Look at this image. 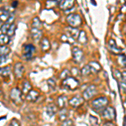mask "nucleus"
I'll use <instances>...</instances> for the list:
<instances>
[{
    "label": "nucleus",
    "instance_id": "19",
    "mask_svg": "<svg viewBox=\"0 0 126 126\" xmlns=\"http://www.w3.org/2000/svg\"><path fill=\"white\" fill-rule=\"evenodd\" d=\"M0 74L1 77L3 78H9L10 75H11V70H10L9 66H5V67H2L0 70Z\"/></svg>",
    "mask_w": 126,
    "mask_h": 126
},
{
    "label": "nucleus",
    "instance_id": "12",
    "mask_svg": "<svg viewBox=\"0 0 126 126\" xmlns=\"http://www.w3.org/2000/svg\"><path fill=\"white\" fill-rule=\"evenodd\" d=\"M9 7H3L1 8V10H0V18H1L2 21H7L8 19L9 18V16L11 15V12H10V9H9Z\"/></svg>",
    "mask_w": 126,
    "mask_h": 126
},
{
    "label": "nucleus",
    "instance_id": "16",
    "mask_svg": "<svg viewBox=\"0 0 126 126\" xmlns=\"http://www.w3.org/2000/svg\"><path fill=\"white\" fill-rule=\"evenodd\" d=\"M67 103V97L65 95H61L57 97V106L60 109H65Z\"/></svg>",
    "mask_w": 126,
    "mask_h": 126
},
{
    "label": "nucleus",
    "instance_id": "37",
    "mask_svg": "<svg viewBox=\"0 0 126 126\" xmlns=\"http://www.w3.org/2000/svg\"><path fill=\"white\" fill-rule=\"evenodd\" d=\"M71 73H72V75H74V76H77V75H78L79 71L78 70V68L73 67V68L72 69V70H71Z\"/></svg>",
    "mask_w": 126,
    "mask_h": 126
},
{
    "label": "nucleus",
    "instance_id": "6",
    "mask_svg": "<svg viewBox=\"0 0 126 126\" xmlns=\"http://www.w3.org/2000/svg\"><path fill=\"white\" fill-rule=\"evenodd\" d=\"M97 93V87L95 85H91V86L87 87L86 89L84 90L82 95H83V98L88 100L91 97H93L95 95V93Z\"/></svg>",
    "mask_w": 126,
    "mask_h": 126
},
{
    "label": "nucleus",
    "instance_id": "2",
    "mask_svg": "<svg viewBox=\"0 0 126 126\" xmlns=\"http://www.w3.org/2000/svg\"><path fill=\"white\" fill-rule=\"evenodd\" d=\"M62 86L64 88L68 89V90H75L79 87V82L78 79L73 78V77H70V78L63 80Z\"/></svg>",
    "mask_w": 126,
    "mask_h": 126
},
{
    "label": "nucleus",
    "instance_id": "39",
    "mask_svg": "<svg viewBox=\"0 0 126 126\" xmlns=\"http://www.w3.org/2000/svg\"><path fill=\"white\" fill-rule=\"evenodd\" d=\"M122 80H123V83L126 85V72H124L122 73Z\"/></svg>",
    "mask_w": 126,
    "mask_h": 126
},
{
    "label": "nucleus",
    "instance_id": "18",
    "mask_svg": "<svg viewBox=\"0 0 126 126\" xmlns=\"http://www.w3.org/2000/svg\"><path fill=\"white\" fill-rule=\"evenodd\" d=\"M68 115V111L66 109H62L60 112L58 113V119L62 122H64L66 120Z\"/></svg>",
    "mask_w": 126,
    "mask_h": 126
},
{
    "label": "nucleus",
    "instance_id": "11",
    "mask_svg": "<svg viewBox=\"0 0 126 126\" xmlns=\"http://www.w3.org/2000/svg\"><path fill=\"white\" fill-rule=\"evenodd\" d=\"M84 100L85 99L82 97H79V96L73 97L72 98H71L70 100H69V104L73 108H78L80 106V105L82 104Z\"/></svg>",
    "mask_w": 126,
    "mask_h": 126
},
{
    "label": "nucleus",
    "instance_id": "13",
    "mask_svg": "<svg viewBox=\"0 0 126 126\" xmlns=\"http://www.w3.org/2000/svg\"><path fill=\"white\" fill-rule=\"evenodd\" d=\"M30 34H31V37L34 41H39L42 37V31L41 30H38L35 28H31L30 30Z\"/></svg>",
    "mask_w": 126,
    "mask_h": 126
},
{
    "label": "nucleus",
    "instance_id": "38",
    "mask_svg": "<svg viewBox=\"0 0 126 126\" xmlns=\"http://www.w3.org/2000/svg\"><path fill=\"white\" fill-rule=\"evenodd\" d=\"M114 75H115V78H122V74H121V73L119 72L118 70H115V71H114Z\"/></svg>",
    "mask_w": 126,
    "mask_h": 126
},
{
    "label": "nucleus",
    "instance_id": "26",
    "mask_svg": "<svg viewBox=\"0 0 126 126\" xmlns=\"http://www.w3.org/2000/svg\"><path fill=\"white\" fill-rule=\"evenodd\" d=\"M31 85H30V83L28 82V81H25V82H24L23 83V89H22V93H24V94H26V93H29L30 91H31Z\"/></svg>",
    "mask_w": 126,
    "mask_h": 126
},
{
    "label": "nucleus",
    "instance_id": "8",
    "mask_svg": "<svg viewBox=\"0 0 126 126\" xmlns=\"http://www.w3.org/2000/svg\"><path fill=\"white\" fill-rule=\"evenodd\" d=\"M103 117L108 120H113L116 118V113H115V109L112 107H109L104 109L103 112Z\"/></svg>",
    "mask_w": 126,
    "mask_h": 126
},
{
    "label": "nucleus",
    "instance_id": "42",
    "mask_svg": "<svg viewBox=\"0 0 126 126\" xmlns=\"http://www.w3.org/2000/svg\"><path fill=\"white\" fill-rule=\"evenodd\" d=\"M124 126H126V117L124 119Z\"/></svg>",
    "mask_w": 126,
    "mask_h": 126
},
{
    "label": "nucleus",
    "instance_id": "5",
    "mask_svg": "<svg viewBox=\"0 0 126 126\" xmlns=\"http://www.w3.org/2000/svg\"><path fill=\"white\" fill-rule=\"evenodd\" d=\"M72 58L76 63H80L83 60V52L80 48L73 47L72 49Z\"/></svg>",
    "mask_w": 126,
    "mask_h": 126
},
{
    "label": "nucleus",
    "instance_id": "36",
    "mask_svg": "<svg viewBox=\"0 0 126 126\" xmlns=\"http://www.w3.org/2000/svg\"><path fill=\"white\" fill-rule=\"evenodd\" d=\"M9 126H19V121L16 120V119H14L13 120L10 122V124L9 125Z\"/></svg>",
    "mask_w": 126,
    "mask_h": 126
},
{
    "label": "nucleus",
    "instance_id": "10",
    "mask_svg": "<svg viewBox=\"0 0 126 126\" xmlns=\"http://www.w3.org/2000/svg\"><path fill=\"white\" fill-rule=\"evenodd\" d=\"M75 2L73 0H61V1L58 2V5L60 7L61 9L62 10H68L74 6Z\"/></svg>",
    "mask_w": 126,
    "mask_h": 126
},
{
    "label": "nucleus",
    "instance_id": "4",
    "mask_svg": "<svg viewBox=\"0 0 126 126\" xmlns=\"http://www.w3.org/2000/svg\"><path fill=\"white\" fill-rule=\"evenodd\" d=\"M9 97L12 99V101L16 103H20L22 102V92L18 87H14L10 91Z\"/></svg>",
    "mask_w": 126,
    "mask_h": 126
},
{
    "label": "nucleus",
    "instance_id": "15",
    "mask_svg": "<svg viewBox=\"0 0 126 126\" xmlns=\"http://www.w3.org/2000/svg\"><path fill=\"white\" fill-rule=\"evenodd\" d=\"M57 105L54 104V103H50L46 107V113L50 117H52L57 113Z\"/></svg>",
    "mask_w": 126,
    "mask_h": 126
},
{
    "label": "nucleus",
    "instance_id": "23",
    "mask_svg": "<svg viewBox=\"0 0 126 126\" xmlns=\"http://www.w3.org/2000/svg\"><path fill=\"white\" fill-rule=\"evenodd\" d=\"M32 28H35L38 30H41L42 28V24L40 22V19L38 17H34L33 20H32Z\"/></svg>",
    "mask_w": 126,
    "mask_h": 126
},
{
    "label": "nucleus",
    "instance_id": "33",
    "mask_svg": "<svg viewBox=\"0 0 126 126\" xmlns=\"http://www.w3.org/2000/svg\"><path fill=\"white\" fill-rule=\"evenodd\" d=\"M48 86L49 87H50V89H51V90H54L55 88H56V82L54 81V79H52V78H50L48 80Z\"/></svg>",
    "mask_w": 126,
    "mask_h": 126
},
{
    "label": "nucleus",
    "instance_id": "17",
    "mask_svg": "<svg viewBox=\"0 0 126 126\" xmlns=\"http://www.w3.org/2000/svg\"><path fill=\"white\" fill-rule=\"evenodd\" d=\"M109 49L111 50V51L112 52H114V53H119V52H120L121 50H122L121 49H119V47H118L116 43H115V41L113 39L109 40Z\"/></svg>",
    "mask_w": 126,
    "mask_h": 126
},
{
    "label": "nucleus",
    "instance_id": "25",
    "mask_svg": "<svg viewBox=\"0 0 126 126\" xmlns=\"http://www.w3.org/2000/svg\"><path fill=\"white\" fill-rule=\"evenodd\" d=\"M78 41L80 42L81 44H87V34L85 33L84 31L81 30L80 31V34H79V36L78 38Z\"/></svg>",
    "mask_w": 126,
    "mask_h": 126
},
{
    "label": "nucleus",
    "instance_id": "41",
    "mask_svg": "<svg viewBox=\"0 0 126 126\" xmlns=\"http://www.w3.org/2000/svg\"><path fill=\"white\" fill-rule=\"evenodd\" d=\"M17 5H18V2L17 1H14L13 3H12V8H14V9L17 7Z\"/></svg>",
    "mask_w": 126,
    "mask_h": 126
},
{
    "label": "nucleus",
    "instance_id": "35",
    "mask_svg": "<svg viewBox=\"0 0 126 126\" xmlns=\"http://www.w3.org/2000/svg\"><path fill=\"white\" fill-rule=\"evenodd\" d=\"M72 121L70 120V119H68V120L62 122V124L61 126H72Z\"/></svg>",
    "mask_w": 126,
    "mask_h": 126
},
{
    "label": "nucleus",
    "instance_id": "40",
    "mask_svg": "<svg viewBox=\"0 0 126 126\" xmlns=\"http://www.w3.org/2000/svg\"><path fill=\"white\" fill-rule=\"evenodd\" d=\"M103 126H115L113 122H106Z\"/></svg>",
    "mask_w": 126,
    "mask_h": 126
},
{
    "label": "nucleus",
    "instance_id": "14",
    "mask_svg": "<svg viewBox=\"0 0 126 126\" xmlns=\"http://www.w3.org/2000/svg\"><path fill=\"white\" fill-rule=\"evenodd\" d=\"M39 96H40L39 92L32 89V90L26 95V99H27L29 102H35V101L38 99Z\"/></svg>",
    "mask_w": 126,
    "mask_h": 126
},
{
    "label": "nucleus",
    "instance_id": "9",
    "mask_svg": "<svg viewBox=\"0 0 126 126\" xmlns=\"http://www.w3.org/2000/svg\"><path fill=\"white\" fill-rule=\"evenodd\" d=\"M24 72V66L21 62H17L14 66V73L16 78H21Z\"/></svg>",
    "mask_w": 126,
    "mask_h": 126
},
{
    "label": "nucleus",
    "instance_id": "29",
    "mask_svg": "<svg viewBox=\"0 0 126 126\" xmlns=\"http://www.w3.org/2000/svg\"><path fill=\"white\" fill-rule=\"evenodd\" d=\"M70 75H71V72L68 70V69H65L63 70L62 73L60 74V78H62V80H65V79L70 78Z\"/></svg>",
    "mask_w": 126,
    "mask_h": 126
},
{
    "label": "nucleus",
    "instance_id": "7",
    "mask_svg": "<svg viewBox=\"0 0 126 126\" xmlns=\"http://www.w3.org/2000/svg\"><path fill=\"white\" fill-rule=\"evenodd\" d=\"M35 52V47L32 44H27L24 47V56L26 59H31Z\"/></svg>",
    "mask_w": 126,
    "mask_h": 126
},
{
    "label": "nucleus",
    "instance_id": "30",
    "mask_svg": "<svg viewBox=\"0 0 126 126\" xmlns=\"http://www.w3.org/2000/svg\"><path fill=\"white\" fill-rule=\"evenodd\" d=\"M119 62L122 66H125L126 67V56L125 55H119Z\"/></svg>",
    "mask_w": 126,
    "mask_h": 126
},
{
    "label": "nucleus",
    "instance_id": "20",
    "mask_svg": "<svg viewBox=\"0 0 126 126\" xmlns=\"http://www.w3.org/2000/svg\"><path fill=\"white\" fill-rule=\"evenodd\" d=\"M40 46H41V49H42V50H43V51H47L48 50H50V41H49L48 38L44 37L43 39L41 40Z\"/></svg>",
    "mask_w": 126,
    "mask_h": 126
},
{
    "label": "nucleus",
    "instance_id": "21",
    "mask_svg": "<svg viewBox=\"0 0 126 126\" xmlns=\"http://www.w3.org/2000/svg\"><path fill=\"white\" fill-rule=\"evenodd\" d=\"M89 66H91V69H92V72L93 73H97L98 72H100L101 71V66L100 64H99L98 62H91L89 63Z\"/></svg>",
    "mask_w": 126,
    "mask_h": 126
},
{
    "label": "nucleus",
    "instance_id": "27",
    "mask_svg": "<svg viewBox=\"0 0 126 126\" xmlns=\"http://www.w3.org/2000/svg\"><path fill=\"white\" fill-rule=\"evenodd\" d=\"M67 30H68L69 34H71V36H72V37H73V38H78L79 34H80V31H78V30L77 29V28L70 27Z\"/></svg>",
    "mask_w": 126,
    "mask_h": 126
},
{
    "label": "nucleus",
    "instance_id": "32",
    "mask_svg": "<svg viewBox=\"0 0 126 126\" xmlns=\"http://www.w3.org/2000/svg\"><path fill=\"white\" fill-rule=\"evenodd\" d=\"M11 26V24H4L3 25H2L1 26V34H7V32H8V30H9V27Z\"/></svg>",
    "mask_w": 126,
    "mask_h": 126
},
{
    "label": "nucleus",
    "instance_id": "31",
    "mask_svg": "<svg viewBox=\"0 0 126 126\" xmlns=\"http://www.w3.org/2000/svg\"><path fill=\"white\" fill-rule=\"evenodd\" d=\"M16 27H17V26H16L15 24H11V26L9 27V30H8V32H7V35H9V36L14 35L15 33Z\"/></svg>",
    "mask_w": 126,
    "mask_h": 126
},
{
    "label": "nucleus",
    "instance_id": "22",
    "mask_svg": "<svg viewBox=\"0 0 126 126\" xmlns=\"http://www.w3.org/2000/svg\"><path fill=\"white\" fill-rule=\"evenodd\" d=\"M10 52H11L10 48H9L6 46H1V47H0V53H1V56H6V57H8Z\"/></svg>",
    "mask_w": 126,
    "mask_h": 126
},
{
    "label": "nucleus",
    "instance_id": "24",
    "mask_svg": "<svg viewBox=\"0 0 126 126\" xmlns=\"http://www.w3.org/2000/svg\"><path fill=\"white\" fill-rule=\"evenodd\" d=\"M92 69H91V66H89V64L86 65V66H84L82 68V70H81V74L82 75V76H88V75H90L91 73H92Z\"/></svg>",
    "mask_w": 126,
    "mask_h": 126
},
{
    "label": "nucleus",
    "instance_id": "3",
    "mask_svg": "<svg viewBox=\"0 0 126 126\" xmlns=\"http://www.w3.org/2000/svg\"><path fill=\"white\" fill-rule=\"evenodd\" d=\"M109 104V99L107 97H99L92 102V106L95 109H103Z\"/></svg>",
    "mask_w": 126,
    "mask_h": 126
},
{
    "label": "nucleus",
    "instance_id": "34",
    "mask_svg": "<svg viewBox=\"0 0 126 126\" xmlns=\"http://www.w3.org/2000/svg\"><path fill=\"white\" fill-rule=\"evenodd\" d=\"M14 20H15V15H14L13 14H11V15L9 16V18L8 19L7 21H6V24H14Z\"/></svg>",
    "mask_w": 126,
    "mask_h": 126
},
{
    "label": "nucleus",
    "instance_id": "43",
    "mask_svg": "<svg viewBox=\"0 0 126 126\" xmlns=\"http://www.w3.org/2000/svg\"><path fill=\"white\" fill-rule=\"evenodd\" d=\"M124 105H125V107L126 108V99H125V103H124Z\"/></svg>",
    "mask_w": 126,
    "mask_h": 126
},
{
    "label": "nucleus",
    "instance_id": "28",
    "mask_svg": "<svg viewBox=\"0 0 126 126\" xmlns=\"http://www.w3.org/2000/svg\"><path fill=\"white\" fill-rule=\"evenodd\" d=\"M9 36L7 35V34H1V35H0V43H1V46H6L7 44H9Z\"/></svg>",
    "mask_w": 126,
    "mask_h": 126
},
{
    "label": "nucleus",
    "instance_id": "1",
    "mask_svg": "<svg viewBox=\"0 0 126 126\" xmlns=\"http://www.w3.org/2000/svg\"><path fill=\"white\" fill-rule=\"evenodd\" d=\"M66 22L72 28H78L82 24V19L78 14H70L66 17Z\"/></svg>",
    "mask_w": 126,
    "mask_h": 126
}]
</instances>
